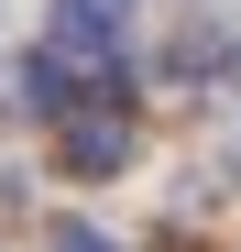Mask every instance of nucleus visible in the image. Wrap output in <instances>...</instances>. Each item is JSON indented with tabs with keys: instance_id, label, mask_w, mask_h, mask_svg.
<instances>
[{
	"instance_id": "f03ea898",
	"label": "nucleus",
	"mask_w": 241,
	"mask_h": 252,
	"mask_svg": "<svg viewBox=\"0 0 241 252\" xmlns=\"http://www.w3.org/2000/svg\"><path fill=\"white\" fill-rule=\"evenodd\" d=\"M120 11H132V0H66V11H55V55H99L120 33Z\"/></svg>"
},
{
	"instance_id": "7ed1b4c3",
	"label": "nucleus",
	"mask_w": 241,
	"mask_h": 252,
	"mask_svg": "<svg viewBox=\"0 0 241 252\" xmlns=\"http://www.w3.org/2000/svg\"><path fill=\"white\" fill-rule=\"evenodd\" d=\"M55 252H110V241H99L88 220H55Z\"/></svg>"
},
{
	"instance_id": "f257e3e1",
	"label": "nucleus",
	"mask_w": 241,
	"mask_h": 252,
	"mask_svg": "<svg viewBox=\"0 0 241 252\" xmlns=\"http://www.w3.org/2000/svg\"><path fill=\"white\" fill-rule=\"evenodd\" d=\"M55 154H66V176H110V164L132 154V121H120V110H88V121L55 132Z\"/></svg>"
}]
</instances>
